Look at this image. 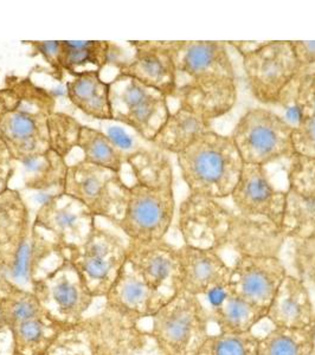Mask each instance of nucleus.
<instances>
[{
    "label": "nucleus",
    "instance_id": "obj_1",
    "mask_svg": "<svg viewBox=\"0 0 315 355\" xmlns=\"http://www.w3.org/2000/svg\"><path fill=\"white\" fill-rule=\"evenodd\" d=\"M56 97L30 77L8 75L0 88V137L13 160L28 166L50 150Z\"/></svg>",
    "mask_w": 315,
    "mask_h": 355
},
{
    "label": "nucleus",
    "instance_id": "obj_2",
    "mask_svg": "<svg viewBox=\"0 0 315 355\" xmlns=\"http://www.w3.org/2000/svg\"><path fill=\"white\" fill-rule=\"evenodd\" d=\"M191 193L212 199L231 197L242 173V157L232 137L211 130L177 155Z\"/></svg>",
    "mask_w": 315,
    "mask_h": 355
},
{
    "label": "nucleus",
    "instance_id": "obj_3",
    "mask_svg": "<svg viewBox=\"0 0 315 355\" xmlns=\"http://www.w3.org/2000/svg\"><path fill=\"white\" fill-rule=\"evenodd\" d=\"M151 336L160 355H196L210 335L202 300L178 291L151 318Z\"/></svg>",
    "mask_w": 315,
    "mask_h": 355
},
{
    "label": "nucleus",
    "instance_id": "obj_4",
    "mask_svg": "<svg viewBox=\"0 0 315 355\" xmlns=\"http://www.w3.org/2000/svg\"><path fill=\"white\" fill-rule=\"evenodd\" d=\"M50 261H65L63 248L33 224L0 242V277L25 291L33 293Z\"/></svg>",
    "mask_w": 315,
    "mask_h": 355
},
{
    "label": "nucleus",
    "instance_id": "obj_5",
    "mask_svg": "<svg viewBox=\"0 0 315 355\" xmlns=\"http://www.w3.org/2000/svg\"><path fill=\"white\" fill-rule=\"evenodd\" d=\"M65 259L81 275L90 294L105 299L127 261V242L96 224L85 243L65 250Z\"/></svg>",
    "mask_w": 315,
    "mask_h": 355
},
{
    "label": "nucleus",
    "instance_id": "obj_6",
    "mask_svg": "<svg viewBox=\"0 0 315 355\" xmlns=\"http://www.w3.org/2000/svg\"><path fill=\"white\" fill-rule=\"evenodd\" d=\"M294 125L271 110L254 108L239 119L232 140L244 164L266 166L281 159H291Z\"/></svg>",
    "mask_w": 315,
    "mask_h": 355
},
{
    "label": "nucleus",
    "instance_id": "obj_7",
    "mask_svg": "<svg viewBox=\"0 0 315 355\" xmlns=\"http://www.w3.org/2000/svg\"><path fill=\"white\" fill-rule=\"evenodd\" d=\"M110 98L112 121L130 127L145 141H152L170 116L169 97L133 77L117 73L110 82Z\"/></svg>",
    "mask_w": 315,
    "mask_h": 355
},
{
    "label": "nucleus",
    "instance_id": "obj_8",
    "mask_svg": "<svg viewBox=\"0 0 315 355\" xmlns=\"http://www.w3.org/2000/svg\"><path fill=\"white\" fill-rule=\"evenodd\" d=\"M243 68L253 96L266 105L281 103L303 68L291 41H268L262 48L243 55Z\"/></svg>",
    "mask_w": 315,
    "mask_h": 355
},
{
    "label": "nucleus",
    "instance_id": "obj_9",
    "mask_svg": "<svg viewBox=\"0 0 315 355\" xmlns=\"http://www.w3.org/2000/svg\"><path fill=\"white\" fill-rule=\"evenodd\" d=\"M65 193L85 204L94 217L117 225L124 217L130 197V186L115 171L78 162L69 165Z\"/></svg>",
    "mask_w": 315,
    "mask_h": 355
},
{
    "label": "nucleus",
    "instance_id": "obj_10",
    "mask_svg": "<svg viewBox=\"0 0 315 355\" xmlns=\"http://www.w3.org/2000/svg\"><path fill=\"white\" fill-rule=\"evenodd\" d=\"M173 186H150L134 182L124 217L117 226L127 239L153 242L165 239L174 218Z\"/></svg>",
    "mask_w": 315,
    "mask_h": 355
},
{
    "label": "nucleus",
    "instance_id": "obj_11",
    "mask_svg": "<svg viewBox=\"0 0 315 355\" xmlns=\"http://www.w3.org/2000/svg\"><path fill=\"white\" fill-rule=\"evenodd\" d=\"M33 294L46 314L65 328L81 322L95 301L81 275L67 259L35 283Z\"/></svg>",
    "mask_w": 315,
    "mask_h": 355
},
{
    "label": "nucleus",
    "instance_id": "obj_12",
    "mask_svg": "<svg viewBox=\"0 0 315 355\" xmlns=\"http://www.w3.org/2000/svg\"><path fill=\"white\" fill-rule=\"evenodd\" d=\"M235 212L217 199L190 193L179 207L178 227L185 245L219 251L228 246Z\"/></svg>",
    "mask_w": 315,
    "mask_h": 355
},
{
    "label": "nucleus",
    "instance_id": "obj_13",
    "mask_svg": "<svg viewBox=\"0 0 315 355\" xmlns=\"http://www.w3.org/2000/svg\"><path fill=\"white\" fill-rule=\"evenodd\" d=\"M33 224L51 236L65 251L85 242L96 225V217L85 204L63 192L44 200Z\"/></svg>",
    "mask_w": 315,
    "mask_h": 355
},
{
    "label": "nucleus",
    "instance_id": "obj_14",
    "mask_svg": "<svg viewBox=\"0 0 315 355\" xmlns=\"http://www.w3.org/2000/svg\"><path fill=\"white\" fill-rule=\"evenodd\" d=\"M132 58L117 62L120 75L133 77L167 97H173L177 89V68L174 50L177 41H134Z\"/></svg>",
    "mask_w": 315,
    "mask_h": 355
},
{
    "label": "nucleus",
    "instance_id": "obj_15",
    "mask_svg": "<svg viewBox=\"0 0 315 355\" xmlns=\"http://www.w3.org/2000/svg\"><path fill=\"white\" fill-rule=\"evenodd\" d=\"M287 275L280 257L237 256L229 284L239 297L267 311Z\"/></svg>",
    "mask_w": 315,
    "mask_h": 355
},
{
    "label": "nucleus",
    "instance_id": "obj_16",
    "mask_svg": "<svg viewBox=\"0 0 315 355\" xmlns=\"http://www.w3.org/2000/svg\"><path fill=\"white\" fill-rule=\"evenodd\" d=\"M231 198L237 214L248 218L267 219L282 229L286 192L271 184L264 166L244 164Z\"/></svg>",
    "mask_w": 315,
    "mask_h": 355
},
{
    "label": "nucleus",
    "instance_id": "obj_17",
    "mask_svg": "<svg viewBox=\"0 0 315 355\" xmlns=\"http://www.w3.org/2000/svg\"><path fill=\"white\" fill-rule=\"evenodd\" d=\"M127 261L152 289L173 296L178 293V248L165 239L135 242L127 239Z\"/></svg>",
    "mask_w": 315,
    "mask_h": 355
},
{
    "label": "nucleus",
    "instance_id": "obj_18",
    "mask_svg": "<svg viewBox=\"0 0 315 355\" xmlns=\"http://www.w3.org/2000/svg\"><path fill=\"white\" fill-rule=\"evenodd\" d=\"M178 291L202 297L212 288L230 282L231 266L219 251L184 245L178 248Z\"/></svg>",
    "mask_w": 315,
    "mask_h": 355
},
{
    "label": "nucleus",
    "instance_id": "obj_19",
    "mask_svg": "<svg viewBox=\"0 0 315 355\" xmlns=\"http://www.w3.org/2000/svg\"><path fill=\"white\" fill-rule=\"evenodd\" d=\"M177 77L187 80L232 78L234 65L226 50V42L177 41L174 50Z\"/></svg>",
    "mask_w": 315,
    "mask_h": 355
},
{
    "label": "nucleus",
    "instance_id": "obj_20",
    "mask_svg": "<svg viewBox=\"0 0 315 355\" xmlns=\"http://www.w3.org/2000/svg\"><path fill=\"white\" fill-rule=\"evenodd\" d=\"M205 307L210 323L217 326L219 333L243 334L267 319V311L253 306L235 294L230 284H222L199 297Z\"/></svg>",
    "mask_w": 315,
    "mask_h": 355
},
{
    "label": "nucleus",
    "instance_id": "obj_21",
    "mask_svg": "<svg viewBox=\"0 0 315 355\" xmlns=\"http://www.w3.org/2000/svg\"><path fill=\"white\" fill-rule=\"evenodd\" d=\"M46 355H115L110 311L103 307L96 315L65 328Z\"/></svg>",
    "mask_w": 315,
    "mask_h": 355
},
{
    "label": "nucleus",
    "instance_id": "obj_22",
    "mask_svg": "<svg viewBox=\"0 0 315 355\" xmlns=\"http://www.w3.org/2000/svg\"><path fill=\"white\" fill-rule=\"evenodd\" d=\"M172 296L157 291L145 282L128 261H126L110 293L105 306L142 320L152 318Z\"/></svg>",
    "mask_w": 315,
    "mask_h": 355
},
{
    "label": "nucleus",
    "instance_id": "obj_23",
    "mask_svg": "<svg viewBox=\"0 0 315 355\" xmlns=\"http://www.w3.org/2000/svg\"><path fill=\"white\" fill-rule=\"evenodd\" d=\"M173 97L178 100L179 107L212 121L234 108L237 85L232 78L187 80L177 85Z\"/></svg>",
    "mask_w": 315,
    "mask_h": 355
},
{
    "label": "nucleus",
    "instance_id": "obj_24",
    "mask_svg": "<svg viewBox=\"0 0 315 355\" xmlns=\"http://www.w3.org/2000/svg\"><path fill=\"white\" fill-rule=\"evenodd\" d=\"M288 239L282 229L267 219L248 218L235 212L228 246L239 256L279 257Z\"/></svg>",
    "mask_w": 315,
    "mask_h": 355
},
{
    "label": "nucleus",
    "instance_id": "obj_25",
    "mask_svg": "<svg viewBox=\"0 0 315 355\" xmlns=\"http://www.w3.org/2000/svg\"><path fill=\"white\" fill-rule=\"evenodd\" d=\"M274 327L305 328L315 324L311 289L294 275L288 274L267 309Z\"/></svg>",
    "mask_w": 315,
    "mask_h": 355
},
{
    "label": "nucleus",
    "instance_id": "obj_26",
    "mask_svg": "<svg viewBox=\"0 0 315 355\" xmlns=\"http://www.w3.org/2000/svg\"><path fill=\"white\" fill-rule=\"evenodd\" d=\"M65 88L75 108L95 120L112 121L110 83L102 80L100 70H82L65 83Z\"/></svg>",
    "mask_w": 315,
    "mask_h": 355
},
{
    "label": "nucleus",
    "instance_id": "obj_27",
    "mask_svg": "<svg viewBox=\"0 0 315 355\" xmlns=\"http://www.w3.org/2000/svg\"><path fill=\"white\" fill-rule=\"evenodd\" d=\"M211 130V121L184 107H179L167 117L151 144L158 150L178 155L199 137Z\"/></svg>",
    "mask_w": 315,
    "mask_h": 355
},
{
    "label": "nucleus",
    "instance_id": "obj_28",
    "mask_svg": "<svg viewBox=\"0 0 315 355\" xmlns=\"http://www.w3.org/2000/svg\"><path fill=\"white\" fill-rule=\"evenodd\" d=\"M117 49L108 41H60L62 71L74 76L85 65H94L101 71L110 62H119Z\"/></svg>",
    "mask_w": 315,
    "mask_h": 355
},
{
    "label": "nucleus",
    "instance_id": "obj_29",
    "mask_svg": "<svg viewBox=\"0 0 315 355\" xmlns=\"http://www.w3.org/2000/svg\"><path fill=\"white\" fill-rule=\"evenodd\" d=\"M10 328L12 329L16 353L21 355L46 354L65 329L48 314L15 323Z\"/></svg>",
    "mask_w": 315,
    "mask_h": 355
},
{
    "label": "nucleus",
    "instance_id": "obj_30",
    "mask_svg": "<svg viewBox=\"0 0 315 355\" xmlns=\"http://www.w3.org/2000/svg\"><path fill=\"white\" fill-rule=\"evenodd\" d=\"M77 147L82 150V162L120 172L130 154L121 150L105 132L82 125Z\"/></svg>",
    "mask_w": 315,
    "mask_h": 355
},
{
    "label": "nucleus",
    "instance_id": "obj_31",
    "mask_svg": "<svg viewBox=\"0 0 315 355\" xmlns=\"http://www.w3.org/2000/svg\"><path fill=\"white\" fill-rule=\"evenodd\" d=\"M315 351V324L274 327L259 339L257 355H309Z\"/></svg>",
    "mask_w": 315,
    "mask_h": 355
},
{
    "label": "nucleus",
    "instance_id": "obj_32",
    "mask_svg": "<svg viewBox=\"0 0 315 355\" xmlns=\"http://www.w3.org/2000/svg\"><path fill=\"white\" fill-rule=\"evenodd\" d=\"M28 173L24 185L28 190L37 192H50L55 194L65 192V180L69 165L65 157L50 150L30 165L25 166Z\"/></svg>",
    "mask_w": 315,
    "mask_h": 355
},
{
    "label": "nucleus",
    "instance_id": "obj_33",
    "mask_svg": "<svg viewBox=\"0 0 315 355\" xmlns=\"http://www.w3.org/2000/svg\"><path fill=\"white\" fill-rule=\"evenodd\" d=\"M130 166L135 182L150 186H173V170L170 157L157 147L142 148L130 154Z\"/></svg>",
    "mask_w": 315,
    "mask_h": 355
},
{
    "label": "nucleus",
    "instance_id": "obj_34",
    "mask_svg": "<svg viewBox=\"0 0 315 355\" xmlns=\"http://www.w3.org/2000/svg\"><path fill=\"white\" fill-rule=\"evenodd\" d=\"M282 231L287 239L315 236V199L303 198L288 190Z\"/></svg>",
    "mask_w": 315,
    "mask_h": 355
},
{
    "label": "nucleus",
    "instance_id": "obj_35",
    "mask_svg": "<svg viewBox=\"0 0 315 355\" xmlns=\"http://www.w3.org/2000/svg\"><path fill=\"white\" fill-rule=\"evenodd\" d=\"M259 336L254 331L243 334H210L196 355H257Z\"/></svg>",
    "mask_w": 315,
    "mask_h": 355
},
{
    "label": "nucleus",
    "instance_id": "obj_36",
    "mask_svg": "<svg viewBox=\"0 0 315 355\" xmlns=\"http://www.w3.org/2000/svg\"><path fill=\"white\" fill-rule=\"evenodd\" d=\"M31 224L28 205L18 191L0 193V242Z\"/></svg>",
    "mask_w": 315,
    "mask_h": 355
},
{
    "label": "nucleus",
    "instance_id": "obj_37",
    "mask_svg": "<svg viewBox=\"0 0 315 355\" xmlns=\"http://www.w3.org/2000/svg\"><path fill=\"white\" fill-rule=\"evenodd\" d=\"M82 125L68 114L55 113L49 121L50 150H55L62 157H67L77 147Z\"/></svg>",
    "mask_w": 315,
    "mask_h": 355
},
{
    "label": "nucleus",
    "instance_id": "obj_38",
    "mask_svg": "<svg viewBox=\"0 0 315 355\" xmlns=\"http://www.w3.org/2000/svg\"><path fill=\"white\" fill-rule=\"evenodd\" d=\"M281 102L294 105L298 120H315V73L300 76L288 88Z\"/></svg>",
    "mask_w": 315,
    "mask_h": 355
},
{
    "label": "nucleus",
    "instance_id": "obj_39",
    "mask_svg": "<svg viewBox=\"0 0 315 355\" xmlns=\"http://www.w3.org/2000/svg\"><path fill=\"white\" fill-rule=\"evenodd\" d=\"M289 160L288 190L303 198L315 199V157L295 153Z\"/></svg>",
    "mask_w": 315,
    "mask_h": 355
},
{
    "label": "nucleus",
    "instance_id": "obj_40",
    "mask_svg": "<svg viewBox=\"0 0 315 355\" xmlns=\"http://www.w3.org/2000/svg\"><path fill=\"white\" fill-rule=\"evenodd\" d=\"M291 261L298 279L315 291V236L291 239Z\"/></svg>",
    "mask_w": 315,
    "mask_h": 355
},
{
    "label": "nucleus",
    "instance_id": "obj_41",
    "mask_svg": "<svg viewBox=\"0 0 315 355\" xmlns=\"http://www.w3.org/2000/svg\"><path fill=\"white\" fill-rule=\"evenodd\" d=\"M23 43L30 45L33 48V51L35 53L33 56L41 55L43 57V60L51 68L53 76L55 77L56 81H63L65 73L62 71L61 65H60V41H28L23 42Z\"/></svg>",
    "mask_w": 315,
    "mask_h": 355
},
{
    "label": "nucleus",
    "instance_id": "obj_42",
    "mask_svg": "<svg viewBox=\"0 0 315 355\" xmlns=\"http://www.w3.org/2000/svg\"><path fill=\"white\" fill-rule=\"evenodd\" d=\"M15 160L0 137V193L10 189L8 184L15 174Z\"/></svg>",
    "mask_w": 315,
    "mask_h": 355
},
{
    "label": "nucleus",
    "instance_id": "obj_43",
    "mask_svg": "<svg viewBox=\"0 0 315 355\" xmlns=\"http://www.w3.org/2000/svg\"><path fill=\"white\" fill-rule=\"evenodd\" d=\"M295 56L303 68L315 64V41H291Z\"/></svg>",
    "mask_w": 315,
    "mask_h": 355
},
{
    "label": "nucleus",
    "instance_id": "obj_44",
    "mask_svg": "<svg viewBox=\"0 0 315 355\" xmlns=\"http://www.w3.org/2000/svg\"><path fill=\"white\" fill-rule=\"evenodd\" d=\"M15 354H16V347H15L12 329L0 316V355Z\"/></svg>",
    "mask_w": 315,
    "mask_h": 355
},
{
    "label": "nucleus",
    "instance_id": "obj_45",
    "mask_svg": "<svg viewBox=\"0 0 315 355\" xmlns=\"http://www.w3.org/2000/svg\"><path fill=\"white\" fill-rule=\"evenodd\" d=\"M229 44L232 45L235 49H237L241 55H247V53H253L257 49L262 48L263 45L267 44L268 41L263 42H226Z\"/></svg>",
    "mask_w": 315,
    "mask_h": 355
},
{
    "label": "nucleus",
    "instance_id": "obj_46",
    "mask_svg": "<svg viewBox=\"0 0 315 355\" xmlns=\"http://www.w3.org/2000/svg\"><path fill=\"white\" fill-rule=\"evenodd\" d=\"M309 355H315V351L312 352L311 354Z\"/></svg>",
    "mask_w": 315,
    "mask_h": 355
},
{
    "label": "nucleus",
    "instance_id": "obj_47",
    "mask_svg": "<svg viewBox=\"0 0 315 355\" xmlns=\"http://www.w3.org/2000/svg\"><path fill=\"white\" fill-rule=\"evenodd\" d=\"M15 355H21V354H17V353H16V354H15ZM44 355H46V354H44Z\"/></svg>",
    "mask_w": 315,
    "mask_h": 355
}]
</instances>
